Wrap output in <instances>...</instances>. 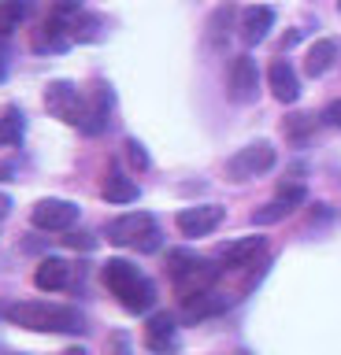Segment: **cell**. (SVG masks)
Wrapping results in <instances>:
<instances>
[{
	"label": "cell",
	"mask_w": 341,
	"mask_h": 355,
	"mask_svg": "<svg viewBox=\"0 0 341 355\" xmlns=\"http://www.w3.org/2000/svg\"><path fill=\"white\" fill-rule=\"evenodd\" d=\"M101 193L108 204H134L138 200V185L130 182V178L119 171V166H112V171L104 174V185H101Z\"/></svg>",
	"instance_id": "2e32d148"
},
{
	"label": "cell",
	"mask_w": 341,
	"mask_h": 355,
	"mask_svg": "<svg viewBox=\"0 0 341 355\" xmlns=\"http://www.w3.org/2000/svg\"><path fill=\"white\" fill-rule=\"evenodd\" d=\"M63 241H67L71 248H93V244H97L90 233H71V237H63Z\"/></svg>",
	"instance_id": "4316f807"
},
{
	"label": "cell",
	"mask_w": 341,
	"mask_h": 355,
	"mask_svg": "<svg viewBox=\"0 0 341 355\" xmlns=\"http://www.w3.org/2000/svg\"><path fill=\"white\" fill-rule=\"evenodd\" d=\"M112 107H115L112 85H108L104 78L90 82V85H85V104H82V122H78V130L85 133V137H97V133H104L108 122H112Z\"/></svg>",
	"instance_id": "277c9868"
},
{
	"label": "cell",
	"mask_w": 341,
	"mask_h": 355,
	"mask_svg": "<svg viewBox=\"0 0 341 355\" xmlns=\"http://www.w3.org/2000/svg\"><path fill=\"white\" fill-rule=\"evenodd\" d=\"M82 104H85V89H78L67 78H56V82L45 85V107L52 119L67 122V126H78L82 122Z\"/></svg>",
	"instance_id": "5b68a950"
},
{
	"label": "cell",
	"mask_w": 341,
	"mask_h": 355,
	"mask_svg": "<svg viewBox=\"0 0 341 355\" xmlns=\"http://www.w3.org/2000/svg\"><path fill=\"white\" fill-rule=\"evenodd\" d=\"M226 89H230V100H238V104L256 100V93H260V71H256V60H252V55H238V60L230 63Z\"/></svg>",
	"instance_id": "ba28073f"
},
{
	"label": "cell",
	"mask_w": 341,
	"mask_h": 355,
	"mask_svg": "<svg viewBox=\"0 0 341 355\" xmlns=\"http://www.w3.org/2000/svg\"><path fill=\"white\" fill-rule=\"evenodd\" d=\"M26 133V115L19 104H4L0 107V148H12V144L23 141Z\"/></svg>",
	"instance_id": "e0dca14e"
},
{
	"label": "cell",
	"mask_w": 341,
	"mask_h": 355,
	"mask_svg": "<svg viewBox=\"0 0 341 355\" xmlns=\"http://www.w3.org/2000/svg\"><path fill=\"white\" fill-rule=\"evenodd\" d=\"M338 8H341V0H338Z\"/></svg>",
	"instance_id": "1f68e13d"
},
{
	"label": "cell",
	"mask_w": 341,
	"mask_h": 355,
	"mask_svg": "<svg viewBox=\"0 0 341 355\" xmlns=\"http://www.w3.org/2000/svg\"><path fill=\"white\" fill-rule=\"evenodd\" d=\"M63 355H85L82 348H67V352H63Z\"/></svg>",
	"instance_id": "4dcf8cb0"
},
{
	"label": "cell",
	"mask_w": 341,
	"mask_h": 355,
	"mask_svg": "<svg viewBox=\"0 0 341 355\" xmlns=\"http://www.w3.org/2000/svg\"><path fill=\"white\" fill-rule=\"evenodd\" d=\"M30 222H34L38 230H49V233H63L71 230L74 222H78V204H71V200H38L34 211H30Z\"/></svg>",
	"instance_id": "8992f818"
},
{
	"label": "cell",
	"mask_w": 341,
	"mask_h": 355,
	"mask_svg": "<svg viewBox=\"0 0 341 355\" xmlns=\"http://www.w3.org/2000/svg\"><path fill=\"white\" fill-rule=\"evenodd\" d=\"M108 241L119 244V248L134 244V248H141V252L160 248V230H156V218H152L149 211H130V215H119V218L108 222Z\"/></svg>",
	"instance_id": "3957f363"
},
{
	"label": "cell",
	"mask_w": 341,
	"mask_h": 355,
	"mask_svg": "<svg viewBox=\"0 0 341 355\" xmlns=\"http://www.w3.org/2000/svg\"><path fill=\"white\" fill-rule=\"evenodd\" d=\"M271 26H274V8H267V4H252V8L241 11L238 33H241V41H245V44H260V41L271 33Z\"/></svg>",
	"instance_id": "7c38bea8"
},
{
	"label": "cell",
	"mask_w": 341,
	"mask_h": 355,
	"mask_svg": "<svg viewBox=\"0 0 341 355\" xmlns=\"http://www.w3.org/2000/svg\"><path fill=\"white\" fill-rule=\"evenodd\" d=\"M71 282V266L63 259H41L38 270H34V285L41 293H56V288H67Z\"/></svg>",
	"instance_id": "9a60e30c"
},
{
	"label": "cell",
	"mask_w": 341,
	"mask_h": 355,
	"mask_svg": "<svg viewBox=\"0 0 341 355\" xmlns=\"http://www.w3.org/2000/svg\"><path fill=\"white\" fill-rule=\"evenodd\" d=\"M223 215L226 211L219 207V204H201V207H185V211H178V230L185 233V237H208L219 222H223Z\"/></svg>",
	"instance_id": "30bf717a"
},
{
	"label": "cell",
	"mask_w": 341,
	"mask_h": 355,
	"mask_svg": "<svg viewBox=\"0 0 341 355\" xmlns=\"http://www.w3.org/2000/svg\"><path fill=\"white\" fill-rule=\"evenodd\" d=\"M71 33L74 41H101L104 37V19L97 15V11H78V15L71 19Z\"/></svg>",
	"instance_id": "d6986e66"
},
{
	"label": "cell",
	"mask_w": 341,
	"mask_h": 355,
	"mask_svg": "<svg viewBox=\"0 0 341 355\" xmlns=\"http://www.w3.org/2000/svg\"><path fill=\"white\" fill-rule=\"evenodd\" d=\"M312 126H315V119L312 115H290L282 122V130L290 133L293 141H301V137H308V133H312Z\"/></svg>",
	"instance_id": "603a6c76"
},
{
	"label": "cell",
	"mask_w": 341,
	"mask_h": 355,
	"mask_svg": "<svg viewBox=\"0 0 341 355\" xmlns=\"http://www.w3.org/2000/svg\"><path fill=\"white\" fill-rule=\"evenodd\" d=\"M71 19L74 15H60V11H52V15L41 22V30L34 33V49L38 52H67L71 44H74Z\"/></svg>",
	"instance_id": "9c48e42d"
},
{
	"label": "cell",
	"mask_w": 341,
	"mask_h": 355,
	"mask_svg": "<svg viewBox=\"0 0 341 355\" xmlns=\"http://www.w3.org/2000/svg\"><path fill=\"white\" fill-rule=\"evenodd\" d=\"M274 166V144L271 141H256V144H249V148H241L234 159L226 163V171L238 178H256V174H263V171H271Z\"/></svg>",
	"instance_id": "52a82bcc"
},
{
	"label": "cell",
	"mask_w": 341,
	"mask_h": 355,
	"mask_svg": "<svg viewBox=\"0 0 341 355\" xmlns=\"http://www.w3.org/2000/svg\"><path fill=\"white\" fill-rule=\"evenodd\" d=\"M263 248H267V241H263V237H241L234 244H226L219 259H223L226 270H241V266H252V259L263 255Z\"/></svg>",
	"instance_id": "5bb4252c"
},
{
	"label": "cell",
	"mask_w": 341,
	"mask_h": 355,
	"mask_svg": "<svg viewBox=\"0 0 341 355\" xmlns=\"http://www.w3.org/2000/svg\"><path fill=\"white\" fill-rule=\"evenodd\" d=\"M215 311H223V300H215V293H201V296L182 300V315L190 318V322L208 318V315H215Z\"/></svg>",
	"instance_id": "ffe728a7"
},
{
	"label": "cell",
	"mask_w": 341,
	"mask_h": 355,
	"mask_svg": "<svg viewBox=\"0 0 341 355\" xmlns=\"http://www.w3.org/2000/svg\"><path fill=\"white\" fill-rule=\"evenodd\" d=\"M8 211H12V196H4V193H0V218H4Z\"/></svg>",
	"instance_id": "f1b7e54d"
},
{
	"label": "cell",
	"mask_w": 341,
	"mask_h": 355,
	"mask_svg": "<svg viewBox=\"0 0 341 355\" xmlns=\"http://www.w3.org/2000/svg\"><path fill=\"white\" fill-rule=\"evenodd\" d=\"M326 122H334V126H341V100H334V104L326 107V115H323Z\"/></svg>",
	"instance_id": "83f0119b"
},
{
	"label": "cell",
	"mask_w": 341,
	"mask_h": 355,
	"mask_svg": "<svg viewBox=\"0 0 341 355\" xmlns=\"http://www.w3.org/2000/svg\"><path fill=\"white\" fill-rule=\"evenodd\" d=\"M267 82H271L274 100H282V104H297V96H301V78H297V71L290 67V60H274L271 71H267Z\"/></svg>",
	"instance_id": "4fadbf2b"
},
{
	"label": "cell",
	"mask_w": 341,
	"mask_h": 355,
	"mask_svg": "<svg viewBox=\"0 0 341 355\" xmlns=\"http://www.w3.org/2000/svg\"><path fill=\"white\" fill-rule=\"evenodd\" d=\"M4 318L12 326L34 329V333H82L85 329V318L78 315V307L49 304V300H19V304L4 307Z\"/></svg>",
	"instance_id": "6da1fadb"
},
{
	"label": "cell",
	"mask_w": 341,
	"mask_h": 355,
	"mask_svg": "<svg viewBox=\"0 0 341 355\" xmlns=\"http://www.w3.org/2000/svg\"><path fill=\"white\" fill-rule=\"evenodd\" d=\"M230 22H234V8H219L215 11V15H212V41L215 44H223V37H226V33H230Z\"/></svg>",
	"instance_id": "7402d4cb"
},
{
	"label": "cell",
	"mask_w": 341,
	"mask_h": 355,
	"mask_svg": "<svg viewBox=\"0 0 341 355\" xmlns=\"http://www.w3.org/2000/svg\"><path fill=\"white\" fill-rule=\"evenodd\" d=\"M8 78V63H4V52H0V82Z\"/></svg>",
	"instance_id": "f546056e"
},
{
	"label": "cell",
	"mask_w": 341,
	"mask_h": 355,
	"mask_svg": "<svg viewBox=\"0 0 341 355\" xmlns=\"http://www.w3.org/2000/svg\"><path fill=\"white\" fill-rule=\"evenodd\" d=\"M26 11H30V0H0V37L19 30V22L26 19Z\"/></svg>",
	"instance_id": "44dd1931"
},
{
	"label": "cell",
	"mask_w": 341,
	"mask_h": 355,
	"mask_svg": "<svg viewBox=\"0 0 341 355\" xmlns=\"http://www.w3.org/2000/svg\"><path fill=\"white\" fill-rule=\"evenodd\" d=\"M145 348L156 352V355H167V352L178 348V326H174V315L160 311V315L149 318V326H145Z\"/></svg>",
	"instance_id": "8fae6325"
},
{
	"label": "cell",
	"mask_w": 341,
	"mask_h": 355,
	"mask_svg": "<svg viewBox=\"0 0 341 355\" xmlns=\"http://www.w3.org/2000/svg\"><path fill=\"white\" fill-rule=\"evenodd\" d=\"M334 60H338V44L330 37H319L312 49H308V55H304V71L312 78H323L330 67H334Z\"/></svg>",
	"instance_id": "ac0fdd59"
},
{
	"label": "cell",
	"mask_w": 341,
	"mask_h": 355,
	"mask_svg": "<svg viewBox=\"0 0 341 355\" xmlns=\"http://www.w3.org/2000/svg\"><path fill=\"white\" fill-rule=\"evenodd\" d=\"M108 352L112 355H134V348H130V337L123 329H115L112 337H108Z\"/></svg>",
	"instance_id": "484cf974"
},
{
	"label": "cell",
	"mask_w": 341,
	"mask_h": 355,
	"mask_svg": "<svg viewBox=\"0 0 341 355\" xmlns=\"http://www.w3.org/2000/svg\"><path fill=\"white\" fill-rule=\"evenodd\" d=\"M290 204H282V200H274V204H267V207H263V211H256V215H252V222H260V226H263V222H278V218H285V215H290Z\"/></svg>",
	"instance_id": "cb8c5ba5"
},
{
	"label": "cell",
	"mask_w": 341,
	"mask_h": 355,
	"mask_svg": "<svg viewBox=\"0 0 341 355\" xmlns=\"http://www.w3.org/2000/svg\"><path fill=\"white\" fill-rule=\"evenodd\" d=\"M101 274H104L108 293H112L126 311H134V315H145V311L156 304V285H152L130 259H108Z\"/></svg>",
	"instance_id": "7a4b0ae2"
},
{
	"label": "cell",
	"mask_w": 341,
	"mask_h": 355,
	"mask_svg": "<svg viewBox=\"0 0 341 355\" xmlns=\"http://www.w3.org/2000/svg\"><path fill=\"white\" fill-rule=\"evenodd\" d=\"M126 155H130V163H134L138 171H149V152H145V144H141V141L130 137L126 141Z\"/></svg>",
	"instance_id": "d4e9b609"
}]
</instances>
